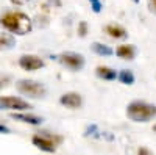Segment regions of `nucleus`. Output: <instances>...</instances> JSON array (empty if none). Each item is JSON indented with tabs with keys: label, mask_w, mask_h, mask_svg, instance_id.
Segmentation results:
<instances>
[{
	"label": "nucleus",
	"mask_w": 156,
	"mask_h": 155,
	"mask_svg": "<svg viewBox=\"0 0 156 155\" xmlns=\"http://www.w3.org/2000/svg\"><path fill=\"white\" fill-rule=\"evenodd\" d=\"M16 44V38L11 33H0V49H12Z\"/></svg>",
	"instance_id": "nucleus-13"
},
{
	"label": "nucleus",
	"mask_w": 156,
	"mask_h": 155,
	"mask_svg": "<svg viewBox=\"0 0 156 155\" xmlns=\"http://www.w3.org/2000/svg\"><path fill=\"white\" fill-rule=\"evenodd\" d=\"M12 119L16 121H20V122H25V124H30V125H39L42 124V118L39 116H34V114H25V113H12L11 114Z\"/></svg>",
	"instance_id": "nucleus-10"
},
{
	"label": "nucleus",
	"mask_w": 156,
	"mask_h": 155,
	"mask_svg": "<svg viewBox=\"0 0 156 155\" xmlns=\"http://www.w3.org/2000/svg\"><path fill=\"white\" fill-rule=\"evenodd\" d=\"M147 3H148V9L156 14V0H147Z\"/></svg>",
	"instance_id": "nucleus-20"
},
{
	"label": "nucleus",
	"mask_w": 156,
	"mask_h": 155,
	"mask_svg": "<svg viewBox=\"0 0 156 155\" xmlns=\"http://www.w3.org/2000/svg\"><path fill=\"white\" fill-rule=\"evenodd\" d=\"M92 50L95 52L97 55H101V57H111V55L114 54V50H112L109 46L100 44V42H94V44H92Z\"/></svg>",
	"instance_id": "nucleus-14"
},
{
	"label": "nucleus",
	"mask_w": 156,
	"mask_h": 155,
	"mask_svg": "<svg viewBox=\"0 0 156 155\" xmlns=\"http://www.w3.org/2000/svg\"><path fill=\"white\" fill-rule=\"evenodd\" d=\"M137 155H153V152L147 147H139L137 149Z\"/></svg>",
	"instance_id": "nucleus-19"
},
{
	"label": "nucleus",
	"mask_w": 156,
	"mask_h": 155,
	"mask_svg": "<svg viewBox=\"0 0 156 155\" xmlns=\"http://www.w3.org/2000/svg\"><path fill=\"white\" fill-rule=\"evenodd\" d=\"M115 54L119 58H123V60H133L136 57V47L131 46V44H122L117 47Z\"/></svg>",
	"instance_id": "nucleus-12"
},
{
	"label": "nucleus",
	"mask_w": 156,
	"mask_h": 155,
	"mask_svg": "<svg viewBox=\"0 0 156 155\" xmlns=\"http://www.w3.org/2000/svg\"><path fill=\"white\" fill-rule=\"evenodd\" d=\"M59 63L70 71H81L84 68V57L75 52H64L58 57Z\"/></svg>",
	"instance_id": "nucleus-5"
},
{
	"label": "nucleus",
	"mask_w": 156,
	"mask_h": 155,
	"mask_svg": "<svg viewBox=\"0 0 156 155\" xmlns=\"http://www.w3.org/2000/svg\"><path fill=\"white\" fill-rule=\"evenodd\" d=\"M59 103L64 105L66 108H70V110H76L83 105V97L81 94L78 93H66L59 97Z\"/></svg>",
	"instance_id": "nucleus-8"
},
{
	"label": "nucleus",
	"mask_w": 156,
	"mask_h": 155,
	"mask_svg": "<svg viewBox=\"0 0 156 155\" xmlns=\"http://www.w3.org/2000/svg\"><path fill=\"white\" fill-rule=\"evenodd\" d=\"M78 35H80L81 38H84L87 35V24L86 22H80V24H78Z\"/></svg>",
	"instance_id": "nucleus-17"
},
{
	"label": "nucleus",
	"mask_w": 156,
	"mask_h": 155,
	"mask_svg": "<svg viewBox=\"0 0 156 155\" xmlns=\"http://www.w3.org/2000/svg\"><path fill=\"white\" fill-rule=\"evenodd\" d=\"M19 66L23 71H37L44 68V60L37 55H22L19 58Z\"/></svg>",
	"instance_id": "nucleus-7"
},
{
	"label": "nucleus",
	"mask_w": 156,
	"mask_h": 155,
	"mask_svg": "<svg viewBox=\"0 0 156 155\" xmlns=\"http://www.w3.org/2000/svg\"><path fill=\"white\" fill-rule=\"evenodd\" d=\"M153 132H154V133H156V124H154V125H153Z\"/></svg>",
	"instance_id": "nucleus-23"
},
{
	"label": "nucleus",
	"mask_w": 156,
	"mask_h": 155,
	"mask_svg": "<svg viewBox=\"0 0 156 155\" xmlns=\"http://www.w3.org/2000/svg\"><path fill=\"white\" fill-rule=\"evenodd\" d=\"M105 33L109 38H112V39H123V38L128 36L126 30L119 24H108L105 27Z\"/></svg>",
	"instance_id": "nucleus-9"
},
{
	"label": "nucleus",
	"mask_w": 156,
	"mask_h": 155,
	"mask_svg": "<svg viewBox=\"0 0 156 155\" xmlns=\"http://www.w3.org/2000/svg\"><path fill=\"white\" fill-rule=\"evenodd\" d=\"M0 105H2V108L16 110V111H23V110H30L31 108V105L27 100L14 97V96H2L0 97Z\"/></svg>",
	"instance_id": "nucleus-6"
},
{
	"label": "nucleus",
	"mask_w": 156,
	"mask_h": 155,
	"mask_svg": "<svg viewBox=\"0 0 156 155\" xmlns=\"http://www.w3.org/2000/svg\"><path fill=\"white\" fill-rule=\"evenodd\" d=\"M117 79H119L123 85H133L134 83V74L128 69H123V71H120L119 75H117Z\"/></svg>",
	"instance_id": "nucleus-15"
},
{
	"label": "nucleus",
	"mask_w": 156,
	"mask_h": 155,
	"mask_svg": "<svg viewBox=\"0 0 156 155\" xmlns=\"http://www.w3.org/2000/svg\"><path fill=\"white\" fill-rule=\"evenodd\" d=\"M0 25L12 35H28L33 30L31 19L22 11H6L0 17Z\"/></svg>",
	"instance_id": "nucleus-1"
},
{
	"label": "nucleus",
	"mask_w": 156,
	"mask_h": 155,
	"mask_svg": "<svg viewBox=\"0 0 156 155\" xmlns=\"http://www.w3.org/2000/svg\"><path fill=\"white\" fill-rule=\"evenodd\" d=\"M90 2V8H92L94 13H100L101 11V2L100 0H89Z\"/></svg>",
	"instance_id": "nucleus-18"
},
{
	"label": "nucleus",
	"mask_w": 156,
	"mask_h": 155,
	"mask_svg": "<svg viewBox=\"0 0 156 155\" xmlns=\"http://www.w3.org/2000/svg\"><path fill=\"white\" fill-rule=\"evenodd\" d=\"M33 141V144L37 147V149H41L44 152H56V146L62 141L61 136H56V135H48L47 132H42V133H37L31 138Z\"/></svg>",
	"instance_id": "nucleus-4"
},
{
	"label": "nucleus",
	"mask_w": 156,
	"mask_h": 155,
	"mask_svg": "<svg viewBox=\"0 0 156 155\" xmlns=\"http://www.w3.org/2000/svg\"><path fill=\"white\" fill-rule=\"evenodd\" d=\"M0 108H2V105H0Z\"/></svg>",
	"instance_id": "nucleus-24"
},
{
	"label": "nucleus",
	"mask_w": 156,
	"mask_h": 155,
	"mask_svg": "<svg viewBox=\"0 0 156 155\" xmlns=\"http://www.w3.org/2000/svg\"><path fill=\"white\" fill-rule=\"evenodd\" d=\"M9 2H11L12 5H16V6H19V5H23V3H27L28 0H9Z\"/></svg>",
	"instance_id": "nucleus-21"
},
{
	"label": "nucleus",
	"mask_w": 156,
	"mask_h": 155,
	"mask_svg": "<svg viewBox=\"0 0 156 155\" xmlns=\"http://www.w3.org/2000/svg\"><path fill=\"white\" fill-rule=\"evenodd\" d=\"M126 116L133 122H148L156 118V105L142 100H134L126 107Z\"/></svg>",
	"instance_id": "nucleus-2"
},
{
	"label": "nucleus",
	"mask_w": 156,
	"mask_h": 155,
	"mask_svg": "<svg viewBox=\"0 0 156 155\" xmlns=\"http://www.w3.org/2000/svg\"><path fill=\"white\" fill-rule=\"evenodd\" d=\"M9 83H11V77L8 74H0V89L6 88Z\"/></svg>",
	"instance_id": "nucleus-16"
},
{
	"label": "nucleus",
	"mask_w": 156,
	"mask_h": 155,
	"mask_svg": "<svg viewBox=\"0 0 156 155\" xmlns=\"http://www.w3.org/2000/svg\"><path fill=\"white\" fill-rule=\"evenodd\" d=\"M95 74H97L98 79H101V80H108V82L115 80V79H117V75H119V74H117V71H114V69L109 68V66H97Z\"/></svg>",
	"instance_id": "nucleus-11"
},
{
	"label": "nucleus",
	"mask_w": 156,
	"mask_h": 155,
	"mask_svg": "<svg viewBox=\"0 0 156 155\" xmlns=\"http://www.w3.org/2000/svg\"><path fill=\"white\" fill-rule=\"evenodd\" d=\"M0 133H9V128L3 124H0Z\"/></svg>",
	"instance_id": "nucleus-22"
},
{
	"label": "nucleus",
	"mask_w": 156,
	"mask_h": 155,
	"mask_svg": "<svg viewBox=\"0 0 156 155\" xmlns=\"http://www.w3.org/2000/svg\"><path fill=\"white\" fill-rule=\"evenodd\" d=\"M17 86V91L22 93L23 96H28L31 99H39V97H44L45 93H47V89L42 83H39L36 80H19L16 83Z\"/></svg>",
	"instance_id": "nucleus-3"
}]
</instances>
